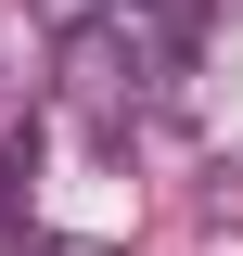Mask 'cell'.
<instances>
[{
    "instance_id": "6da1fadb",
    "label": "cell",
    "mask_w": 243,
    "mask_h": 256,
    "mask_svg": "<svg viewBox=\"0 0 243 256\" xmlns=\"http://www.w3.org/2000/svg\"><path fill=\"white\" fill-rule=\"evenodd\" d=\"M180 52H192V26H166V13H128V0H90L77 26H64V52H52V77H64V102L102 128V141H128V128L166 102V77H180Z\"/></svg>"
},
{
    "instance_id": "7a4b0ae2",
    "label": "cell",
    "mask_w": 243,
    "mask_h": 256,
    "mask_svg": "<svg viewBox=\"0 0 243 256\" xmlns=\"http://www.w3.org/2000/svg\"><path fill=\"white\" fill-rule=\"evenodd\" d=\"M26 256H128V244H102V230H38Z\"/></svg>"
},
{
    "instance_id": "3957f363",
    "label": "cell",
    "mask_w": 243,
    "mask_h": 256,
    "mask_svg": "<svg viewBox=\"0 0 243 256\" xmlns=\"http://www.w3.org/2000/svg\"><path fill=\"white\" fill-rule=\"evenodd\" d=\"M128 13H166V26H205V0H128Z\"/></svg>"
}]
</instances>
